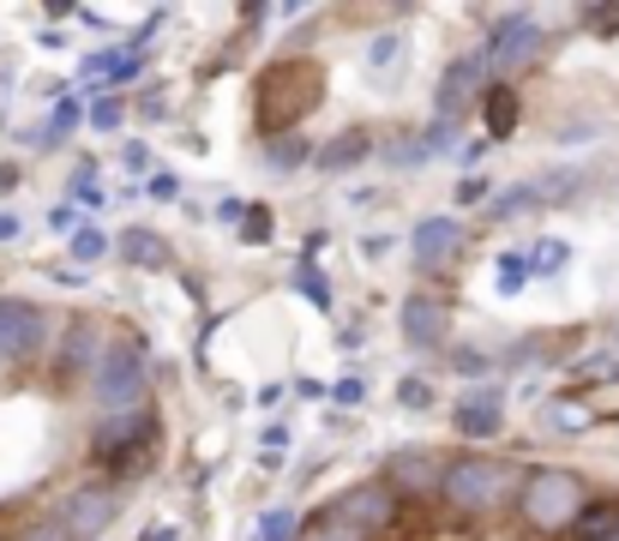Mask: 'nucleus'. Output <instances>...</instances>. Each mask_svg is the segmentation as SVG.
Here are the masks:
<instances>
[{
	"label": "nucleus",
	"mask_w": 619,
	"mask_h": 541,
	"mask_svg": "<svg viewBox=\"0 0 619 541\" xmlns=\"http://www.w3.org/2000/svg\"><path fill=\"white\" fill-rule=\"evenodd\" d=\"M91 127H102V133H109V127H121V102H114V97H102L97 109H91Z\"/></svg>",
	"instance_id": "nucleus-28"
},
{
	"label": "nucleus",
	"mask_w": 619,
	"mask_h": 541,
	"mask_svg": "<svg viewBox=\"0 0 619 541\" xmlns=\"http://www.w3.org/2000/svg\"><path fill=\"white\" fill-rule=\"evenodd\" d=\"M259 541H294V518H289V511H271L264 530H259Z\"/></svg>",
	"instance_id": "nucleus-27"
},
{
	"label": "nucleus",
	"mask_w": 619,
	"mask_h": 541,
	"mask_svg": "<svg viewBox=\"0 0 619 541\" xmlns=\"http://www.w3.org/2000/svg\"><path fill=\"white\" fill-rule=\"evenodd\" d=\"M174 193H181V187H174V174H157V181H151V199H174Z\"/></svg>",
	"instance_id": "nucleus-33"
},
{
	"label": "nucleus",
	"mask_w": 619,
	"mask_h": 541,
	"mask_svg": "<svg viewBox=\"0 0 619 541\" xmlns=\"http://www.w3.org/2000/svg\"><path fill=\"white\" fill-rule=\"evenodd\" d=\"M463 223H457V217H427V223L416 229V266L427 271V277H439V271H451L457 266V253H463Z\"/></svg>",
	"instance_id": "nucleus-11"
},
{
	"label": "nucleus",
	"mask_w": 619,
	"mask_h": 541,
	"mask_svg": "<svg viewBox=\"0 0 619 541\" xmlns=\"http://www.w3.org/2000/svg\"><path fill=\"white\" fill-rule=\"evenodd\" d=\"M427 398H433V391H427V385H403V403H409V409H416V403L427 409Z\"/></svg>",
	"instance_id": "nucleus-34"
},
{
	"label": "nucleus",
	"mask_w": 619,
	"mask_h": 541,
	"mask_svg": "<svg viewBox=\"0 0 619 541\" xmlns=\"http://www.w3.org/2000/svg\"><path fill=\"white\" fill-rule=\"evenodd\" d=\"M301 289H307V295H313L319 307H331V289L319 283V271H301Z\"/></svg>",
	"instance_id": "nucleus-32"
},
{
	"label": "nucleus",
	"mask_w": 619,
	"mask_h": 541,
	"mask_svg": "<svg viewBox=\"0 0 619 541\" xmlns=\"http://www.w3.org/2000/svg\"><path fill=\"white\" fill-rule=\"evenodd\" d=\"M541 54H548V37L536 31V19H529V12H511V19H506V24H499V31L488 37L481 61H488V67L499 72V84H511L518 72L536 67Z\"/></svg>",
	"instance_id": "nucleus-6"
},
{
	"label": "nucleus",
	"mask_w": 619,
	"mask_h": 541,
	"mask_svg": "<svg viewBox=\"0 0 619 541\" xmlns=\"http://www.w3.org/2000/svg\"><path fill=\"white\" fill-rule=\"evenodd\" d=\"M613 338H619V331H613Z\"/></svg>",
	"instance_id": "nucleus-38"
},
{
	"label": "nucleus",
	"mask_w": 619,
	"mask_h": 541,
	"mask_svg": "<svg viewBox=\"0 0 619 541\" xmlns=\"http://www.w3.org/2000/svg\"><path fill=\"white\" fill-rule=\"evenodd\" d=\"M499 428H506V398H499V385H476L463 403H457V433H463V440H493Z\"/></svg>",
	"instance_id": "nucleus-13"
},
{
	"label": "nucleus",
	"mask_w": 619,
	"mask_h": 541,
	"mask_svg": "<svg viewBox=\"0 0 619 541\" xmlns=\"http://www.w3.org/2000/svg\"><path fill=\"white\" fill-rule=\"evenodd\" d=\"M19 236V217H0V241H12Z\"/></svg>",
	"instance_id": "nucleus-35"
},
{
	"label": "nucleus",
	"mask_w": 619,
	"mask_h": 541,
	"mask_svg": "<svg viewBox=\"0 0 619 541\" xmlns=\"http://www.w3.org/2000/svg\"><path fill=\"white\" fill-rule=\"evenodd\" d=\"M319 102H326V67H319L313 54H283L277 67L259 72V97H253L259 133H289Z\"/></svg>",
	"instance_id": "nucleus-2"
},
{
	"label": "nucleus",
	"mask_w": 619,
	"mask_h": 541,
	"mask_svg": "<svg viewBox=\"0 0 619 541\" xmlns=\"http://www.w3.org/2000/svg\"><path fill=\"white\" fill-rule=\"evenodd\" d=\"M446 331H451V301H439V295H409L403 301V338L416 349H439Z\"/></svg>",
	"instance_id": "nucleus-12"
},
{
	"label": "nucleus",
	"mask_w": 619,
	"mask_h": 541,
	"mask_svg": "<svg viewBox=\"0 0 619 541\" xmlns=\"http://www.w3.org/2000/svg\"><path fill=\"white\" fill-rule=\"evenodd\" d=\"M541 421H548V433H583V428H596V403L583 391H571V398H553L541 409Z\"/></svg>",
	"instance_id": "nucleus-16"
},
{
	"label": "nucleus",
	"mask_w": 619,
	"mask_h": 541,
	"mask_svg": "<svg viewBox=\"0 0 619 541\" xmlns=\"http://www.w3.org/2000/svg\"><path fill=\"white\" fill-rule=\"evenodd\" d=\"M151 391V368H144V349L132 338H109L91 368V403L109 409V415H132Z\"/></svg>",
	"instance_id": "nucleus-4"
},
{
	"label": "nucleus",
	"mask_w": 619,
	"mask_h": 541,
	"mask_svg": "<svg viewBox=\"0 0 619 541\" xmlns=\"http://www.w3.org/2000/svg\"><path fill=\"white\" fill-rule=\"evenodd\" d=\"M589 505V488L578 470H559V463H541V470H523L518 488V518L523 530L536 535H566L578 523V511Z\"/></svg>",
	"instance_id": "nucleus-3"
},
{
	"label": "nucleus",
	"mask_w": 619,
	"mask_h": 541,
	"mask_svg": "<svg viewBox=\"0 0 619 541\" xmlns=\"http://www.w3.org/2000/svg\"><path fill=\"white\" fill-rule=\"evenodd\" d=\"M523 283H529V259H518V253H499V289H506V295H518Z\"/></svg>",
	"instance_id": "nucleus-24"
},
{
	"label": "nucleus",
	"mask_w": 619,
	"mask_h": 541,
	"mask_svg": "<svg viewBox=\"0 0 619 541\" xmlns=\"http://www.w3.org/2000/svg\"><path fill=\"white\" fill-rule=\"evenodd\" d=\"M301 157H307V144H301V139H277L271 151H264V163H271V169H294Z\"/></svg>",
	"instance_id": "nucleus-25"
},
{
	"label": "nucleus",
	"mask_w": 619,
	"mask_h": 541,
	"mask_svg": "<svg viewBox=\"0 0 619 541\" xmlns=\"http://www.w3.org/2000/svg\"><path fill=\"white\" fill-rule=\"evenodd\" d=\"M613 541H619V530H613Z\"/></svg>",
	"instance_id": "nucleus-37"
},
{
	"label": "nucleus",
	"mask_w": 619,
	"mask_h": 541,
	"mask_svg": "<svg viewBox=\"0 0 619 541\" xmlns=\"http://www.w3.org/2000/svg\"><path fill=\"white\" fill-rule=\"evenodd\" d=\"M157 451V415H144V409H132V415H114L109 428H97L91 440V458L109 463V470L132 475V463H144Z\"/></svg>",
	"instance_id": "nucleus-5"
},
{
	"label": "nucleus",
	"mask_w": 619,
	"mask_h": 541,
	"mask_svg": "<svg viewBox=\"0 0 619 541\" xmlns=\"http://www.w3.org/2000/svg\"><path fill=\"white\" fill-rule=\"evenodd\" d=\"M613 530H619V505L608 500V505H583L578 511V523H571V541H613Z\"/></svg>",
	"instance_id": "nucleus-19"
},
{
	"label": "nucleus",
	"mask_w": 619,
	"mask_h": 541,
	"mask_svg": "<svg viewBox=\"0 0 619 541\" xmlns=\"http://www.w3.org/2000/svg\"><path fill=\"white\" fill-rule=\"evenodd\" d=\"M294 541H361V535H356V530H349V523H337V518H331V511H326V505H319V511H313V518H307V523H301V530H294Z\"/></svg>",
	"instance_id": "nucleus-20"
},
{
	"label": "nucleus",
	"mask_w": 619,
	"mask_h": 541,
	"mask_svg": "<svg viewBox=\"0 0 619 541\" xmlns=\"http://www.w3.org/2000/svg\"><path fill=\"white\" fill-rule=\"evenodd\" d=\"M12 541H72V530L61 523V511H37V518L19 523V535Z\"/></svg>",
	"instance_id": "nucleus-21"
},
{
	"label": "nucleus",
	"mask_w": 619,
	"mask_h": 541,
	"mask_svg": "<svg viewBox=\"0 0 619 541\" xmlns=\"http://www.w3.org/2000/svg\"><path fill=\"white\" fill-rule=\"evenodd\" d=\"M481 121H488V144L511 139L523 121V97L511 91V84H488V97H481Z\"/></svg>",
	"instance_id": "nucleus-14"
},
{
	"label": "nucleus",
	"mask_w": 619,
	"mask_h": 541,
	"mask_svg": "<svg viewBox=\"0 0 619 541\" xmlns=\"http://www.w3.org/2000/svg\"><path fill=\"white\" fill-rule=\"evenodd\" d=\"M518 488H523V470L506 458H488V451L446 458V475H439V500L457 518H499V511L518 505Z\"/></svg>",
	"instance_id": "nucleus-1"
},
{
	"label": "nucleus",
	"mask_w": 619,
	"mask_h": 541,
	"mask_svg": "<svg viewBox=\"0 0 619 541\" xmlns=\"http://www.w3.org/2000/svg\"><path fill=\"white\" fill-rule=\"evenodd\" d=\"M114 518H121V488H109V481H84V488H72L67 505H61V523L72 530V541L102 535Z\"/></svg>",
	"instance_id": "nucleus-8"
},
{
	"label": "nucleus",
	"mask_w": 619,
	"mask_h": 541,
	"mask_svg": "<svg viewBox=\"0 0 619 541\" xmlns=\"http://www.w3.org/2000/svg\"><path fill=\"white\" fill-rule=\"evenodd\" d=\"M476 72H481V54H476V61H451L446 84H439V127L457 121V109H463V84H476Z\"/></svg>",
	"instance_id": "nucleus-17"
},
{
	"label": "nucleus",
	"mask_w": 619,
	"mask_h": 541,
	"mask_svg": "<svg viewBox=\"0 0 619 541\" xmlns=\"http://www.w3.org/2000/svg\"><path fill=\"white\" fill-rule=\"evenodd\" d=\"M19 187V169H0V193H12Z\"/></svg>",
	"instance_id": "nucleus-36"
},
{
	"label": "nucleus",
	"mask_w": 619,
	"mask_h": 541,
	"mask_svg": "<svg viewBox=\"0 0 619 541\" xmlns=\"http://www.w3.org/2000/svg\"><path fill=\"white\" fill-rule=\"evenodd\" d=\"M373 151V133H361V127H349V133H337L326 151H319V169H356L361 157Z\"/></svg>",
	"instance_id": "nucleus-18"
},
{
	"label": "nucleus",
	"mask_w": 619,
	"mask_h": 541,
	"mask_svg": "<svg viewBox=\"0 0 619 541\" xmlns=\"http://www.w3.org/2000/svg\"><path fill=\"white\" fill-rule=\"evenodd\" d=\"M589 24H596L601 37H613V31H619V7H601V12H589Z\"/></svg>",
	"instance_id": "nucleus-31"
},
{
	"label": "nucleus",
	"mask_w": 619,
	"mask_h": 541,
	"mask_svg": "<svg viewBox=\"0 0 619 541\" xmlns=\"http://www.w3.org/2000/svg\"><path fill=\"white\" fill-rule=\"evenodd\" d=\"M42 307L19 301V295H0V361H24L42 349Z\"/></svg>",
	"instance_id": "nucleus-9"
},
{
	"label": "nucleus",
	"mask_w": 619,
	"mask_h": 541,
	"mask_svg": "<svg viewBox=\"0 0 619 541\" xmlns=\"http://www.w3.org/2000/svg\"><path fill=\"white\" fill-rule=\"evenodd\" d=\"M241 241L247 247H264V241H271V211H264V204H247V211H241Z\"/></svg>",
	"instance_id": "nucleus-22"
},
{
	"label": "nucleus",
	"mask_w": 619,
	"mask_h": 541,
	"mask_svg": "<svg viewBox=\"0 0 619 541\" xmlns=\"http://www.w3.org/2000/svg\"><path fill=\"white\" fill-rule=\"evenodd\" d=\"M121 259H127V266H139V271H169L174 247L157 236V229H127V236H121Z\"/></svg>",
	"instance_id": "nucleus-15"
},
{
	"label": "nucleus",
	"mask_w": 619,
	"mask_h": 541,
	"mask_svg": "<svg viewBox=\"0 0 619 541\" xmlns=\"http://www.w3.org/2000/svg\"><path fill=\"white\" fill-rule=\"evenodd\" d=\"M0 541H7V535H0Z\"/></svg>",
	"instance_id": "nucleus-39"
},
{
	"label": "nucleus",
	"mask_w": 619,
	"mask_h": 541,
	"mask_svg": "<svg viewBox=\"0 0 619 541\" xmlns=\"http://www.w3.org/2000/svg\"><path fill=\"white\" fill-rule=\"evenodd\" d=\"M439 475H446V458H433V451H397L386 463V488L397 500H433Z\"/></svg>",
	"instance_id": "nucleus-10"
},
{
	"label": "nucleus",
	"mask_w": 619,
	"mask_h": 541,
	"mask_svg": "<svg viewBox=\"0 0 619 541\" xmlns=\"http://www.w3.org/2000/svg\"><path fill=\"white\" fill-rule=\"evenodd\" d=\"M102 253H109V236L84 223L79 236H72V259H79V266H91V259H102Z\"/></svg>",
	"instance_id": "nucleus-23"
},
{
	"label": "nucleus",
	"mask_w": 619,
	"mask_h": 541,
	"mask_svg": "<svg viewBox=\"0 0 619 541\" xmlns=\"http://www.w3.org/2000/svg\"><path fill=\"white\" fill-rule=\"evenodd\" d=\"M326 511H331L337 523H349V530L367 541V535H379V530H391V523H397V493L386 488V481H361V488L337 493Z\"/></svg>",
	"instance_id": "nucleus-7"
},
{
	"label": "nucleus",
	"mask_w": 619,
	"mask_h": 541,
	"mask_svg": "<svg viewBox=\"0 0 619 541\" xmlns=\"http://www.w3.org/2000/svg\"><path fill=\"white\" fill-rule=\"evenodd\" d=\"M397 54H403V37H379L373 49H367V67L386 72V67H397Z\"/></svg>",
	"instance_id": "nucleus-26"
},
{
	"label": "nucleus",
	"mask_w": 619,
	"mask_h": 541,
	"mask_svg": "<svg viewBox=\"0 0 619 541\" xmlns=\"http://www.w3.org/2000/svg\"><path fill=\"white\" fill-rule=\"evenodd\" d=\"M457 204H488V181H481V174H469V181L457 187Z\"/></svg>",
	"instance_id": "nucleus-29"
},
{
	"label": "nucleus",
	"mask_w": 619,
	"mask_h": 541,
	"mask_svg": "<svg viewBox=\"0 0 619 541\" xmlns=\"http://www.w3.org/2000/svg\"><path fill=\"white\" fill-rule=\"evenodd\" d=\"M553 266H566V247H559V241L541 247V253H536V266H529V271H553Z\"/></svg>",
	"instance_id": "nucleus-30"
}]
</instances>
